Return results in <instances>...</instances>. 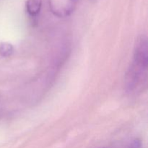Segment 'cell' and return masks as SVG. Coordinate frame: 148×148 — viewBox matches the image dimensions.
I'll return each instance as SVG.
<instances>
[{"label":"cell","mask_w":148,"mask_h":148,"mask_svg":"<svg viewBox=\"0 0 148 148\" xmlns=\"http://www.w3.org/2000/svg\"><path fill=\"white\" fill-rule=\"evenodd\" d=\"M77 0H49L52 12L60 17L68 15L73 11Z\"/></svg>","instance_id":"1"},{"label":"cell","mask_w":148,"mask_h":148,"mask_svg":"<svg viewBox=\"0 0 148 148\" xmlns=\"http://www.w3.org/2000/svg\"><path fill=\"white\" fill-rule=\"evenodd\" d=\"M42 7V0H27L26 10L29 15L32 17L37 16L40 12Z\"/></svg>","instance_id":"2"},{"label":"cell","mask_w":148,"mask_h":148,"mask_svg":"<svg viewBox=\"0 0 148 148\" xmlns=\"http://www.w3.org/2000/svg\"><path fill=\"white\" fill-rule=\"evenodd\" d=\"M14 48L9 43H1L0 44V54L4 57H9L12 54Z\"/></svg>","instance_id":"3"},{"label":"cell","mask_w":148,"mask_h":148,"mask_svg":"<svg viewBox=\"0 0 148 148\" xmlns=\"http://www.w3.org/2000/svg\"><path fill=\"white\" fill-rule=\"evenodd\" d=\"M141 147V143L140 140H135L131 143L130 148H140Z\"/></svg>","instance_id":"4"}]
</instances>
